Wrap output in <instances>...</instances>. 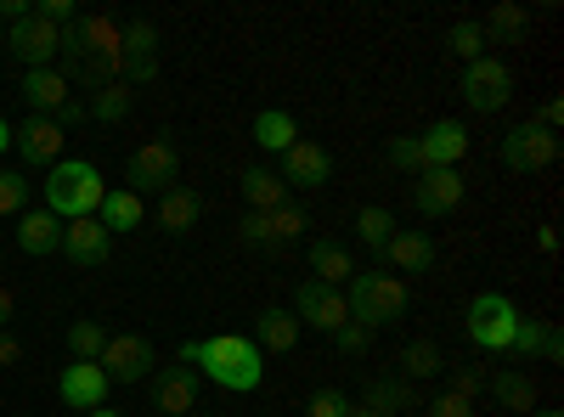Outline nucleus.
<instances>
[{"label":"nucleus","instance_id":"nucleus-1","mask_svg":"<svg viewBox=\"0 0 564 417\" xmlns=\"http://www.w3.org/2000/svg\"><path fill=\"white\" fill-rule=\"evenodd\" d=\"M181 361H193L204 378H215L220 389H238V395L265 378L260 344L243 339V333H215V339H198V344H181Z\"/></svg>","mask_w":564,"mask_h":417},{"label":"nucleus","instance_id":"nucleus-2","mask_svg":"<svg viewBox=\"0 0 564 417\" xmlns=\"http://www.w3.org/2000/svg\"><path fill=\"white\" fill-rule=\"evenodd\" d=\"M108 198V180L97 164H85V158H63L52 164V175H45V209H52L57 220H85V215H97Z\"/></svg>","mask_w":564,"mask_h":417},{"label":"nucleus","instance_id":"nucleus-3","mask_svg":"<svg viewBox=\"0 0 564 417\" xmlns=\"http://www.w3.org/2000/svg\"><path fill=\"white\" fill-rule=\"evenodd\" d=\"M350 316L361 321V328H384V321H395L406 310V288L401 276H384V271H356L350 276V294H345Z\"/></svg>","mask_w":564,"mask_h":417},{"label":"nucleus","instance_id":"nucleus-4","mask_svg":"<svg viewBox=\"0 0 564 417\" xmlns=\"http://www.w3.org/2000/svg\"><path fill=\"white\" fill-rule=\"evenodd\" d=\"M513 333H520V310H513V299L480 294L475 305H468V344H475V350L508 355L513 350Z\"/></svg>","mask_w":564,"mask_h":417},{"label":"nucleus","instance_id":"nucleus-5","mask_svg":"<svg viewBox=\"0 0 564 417\" xmlns=\"http://www.w3.org/2000/svg\"><path fill=\"white\" fill-rule=\"evenodd\" d=\"M68 29L74 23H57V18H45V12H29L12 23L7 45L29 63V68H52V57H63V45H68Z\"/></svg>","mask_w":564,"mask_h":417},{"label":"nucleus","instance_id":"nucleus-6","mask_svg":"<svg viewBox=\"0 0 564 417\" xmlns=\"http://www.w3.org/2000/svg\"><path fill=\"white\" fill-rule=\"evenodd\" d=\"M153 361H159V350L141 339V333H108V350L97 355L108 384H141V378L153 373Z\"/></svg>","mask_w":564,"mask_h":417},{"label":"nucleus","instance_id":"nucleus-7","mask_svg":"<svg viewBox=\"0 0 564 417\" xmlns=\"http://www.w3.org/2000/svg\"><path fill=\"white\" fill-rule=\"evenodd\" d=\"M175 169H181V158H175L170 142H141V147L130 153L124 180H130L135 198H148V193H170V187H175Z\"/></svg>","mask_w":564,"mask_h":417},{"label":"nucleus","instance_id":"nucleus-8","mask_svg":"<svg viewBox=\"0 0 564 417\" xmlns=\"http://www.w3.org/2000/svg\"><path fill=\"white\" fill-rule=\"evenodd\" d=\"M238 238L249 243V249H265V254H276V249H289V243H300L305 238V209H271V215H243V226H238Z\"/></svg>","mask_w":564,"mask_h":417},{"label":"nucleus","instance_id":"nucleus-9","mask_svg":"<svg viewBox=\"0 0 564 417\" xmlns=\"http://www.w3.org/2000/svg\"><path fill=\"white\" fill-rule=\"evenodd\" d=\"M23 97H29V108L40 113V119H57V124H68L79 108H74V85H68V74L63 68H29L23 74Z\"/></svg>","mask_w":564,"mask_h":417},{"label":"nucleus","instance_id":"nucleus-10","mask_svg":"<svg viewBox=\"0 0 564 417\" xmlns=\"http://www.w3.org/2000/svg\"><path fill=\"white\" fill-rule=\"evenodd\" d=\"M508 97H513V74H508V63H497V57L468 63V74H463V102H468V108H475V113H497Z\"/></svg>","mask_w":564,"mask_h":417},{"label":"nucleus","instance_id":"nucleus-11","mask_svg":"<svg viewBox=\"0 0 564 417\" xmlns=\"http://www.w3.org/2000/svg\"><path fill=\"white\" fill-rule=\"evenodd\" d=\"M558 158V135H547L542 124H520V130H508L502 135V164L508 169H520V175H536Z\"/></svg>","mask_w":564,"mask_h":417},{"label":"nucleus","instance_id":"nucleus-12","mask_svg":"<svg viewBox=\"0 0 564 417\" xmlns=\"http://www.w3.org/2000/svg\"><path fill=\"white\" fill-rule=\"evenodd\" d=\"M294 316L305 321V328H316V333H339L345 321H350V305H345V294H339V288L300 283V294H294Z\"/></svg>","mask_w":564,"mask_h":417},{"label":"nucleus","instance_id":"nucleus-13","mask_svg":"<svg viewBox=\"0 0 564 417\" xmlns=\"http://www.w3.org/2000/svg\"><path fill=\"white\" fill-rule=\"evenodd\" d=\"M119 63H124V68H119L124 85H148V79L159 74V29H153L148 18L124 23V57H119Z\"/></svg>","mask_w":564,"mask_h":417},{"label":"nucleus","instance_id":"nucleus-14","mask_svg":"<svg viewBox=\"0 0 564 417\" xmlns=\"http://www.w3.org/2000/svg\"><path fill=\"white\" fill-rule=\"evenodd\" d=\"M63 142H68V124L40 119V113H29V124L12 130V147H18L29 164H63Z\"/></svg>","mask_w":564,"mask_h":417},{"label":"nucleus","instance_id":"nucleus-15","mask_svg":"<svg viewBox=\"0 0 564 417\" xmlns=\"http://www.w3.org/2000/svg\"><path fill=\"white\" fill-rule=\"evenodd\" d=\"M463 193H468V180L457 169H423L412 187V204H417V215H452L463 204Z\"/></svg>","mask_w":564,"mask_h":417},{"label":"nucleus","instance_id":"nucleus-16","mask_svg":"<svg viewBox=\"0 0 564 417\" xmlns=\"http://www.w3.org/2000/svg\"><path fill=\"white\" fill-rule=\"evenodd\" d=\"M417 153H423V169H457L468 153V130L457 119H441L417 135Z\"/></svg>","mask_w":564,"mask_h":417},{"label":"nucleus","instance_id":"nucleus-17","mask_svg":"<svg viewBox=\"0 0 564 417\" xmlns=\"http://www.w3.org/2000/svg\"><path fill=\"white\" fill-rule=\"evenodd\" d=\"M108 249H113V238H108V226H102L97 215H85V220H63V254H68L74 265H102V260H108Z\"/></svg>","mask_w":564,"mask_h":417},{"label":"nucleus","instance_id":"nucleus-18","mask_svg":"<svg viewBox=\"0 0 564 417\" xmlns=\"http://www.w3.org/2000/svg\"><path fill=\"white\" fill-rule=\"evenodd\" d=\"M57 389H63V400L68 406H85V411H97L102 400H108V373H102V366L97 361H68L63 366V378H57Z\"/></svg>","mask_w":564,"mask_h":417},{"label":"nucleus","instance_id":"nucleus-19","mask_svg":"<svg viewBox=\"0 0 564 417\" xmlns=\"http://www.w3.org/2000/svg\"><path fill=\"white\" fill-rule=\"evenodd\" d=\"M379 254H384V265H395V271H435V260H441V249H435L430 231H395Z\"/></svg>","mask_w":564,"mask_h":417},{"label":"nucleus","instance_id":"nucleus-20","mask_svg":"<svg viewBox=\"0 0 564 417\" xmlns=\"http://www.w3.org/2000/svg\"><path fill=\"white\" fill-rule=\"evenodd\" d=\"M334 175V164H327V153L316 147V142H294L289 153H282V180H289V187H322V180Z\"/></svg>","mask_w":564,"mask_h":417},{"label":"nucleus","instance_id":"nucleus-21","mask_svg":"<svg viewBox=\"0 0 564 417\" xmlns=\"http://www.w3.org/2000/svg\"><path fill=\"white\" fill-rule=\"evenodd\" d=\"M18 249L23 254H57L63 249V220L52 209H23L18 215Z\"/></svg>","mask_w":564,"mask_h":417},{"label":"nucleus","instance_id":"nucleus-22","mask_svg":"<svg viewBox=\"0 0 564 417\" xmlns=\"http://www.w3.org/2000/svg\"><path fill=\"white\" fill-rule=\"evenodd\" d=\"M198 406V378H193V366L175 361L170 373L159 378V411L164 417H181V411H193Z\"/></svg>","mask_w":564,"mask_h":417},{"label":"nucleus","instance_id":"nucleus-23","mask_svg":"<svg viewBox=\"0 0 564 417\" xmlns=\"http://www.w3.org/2000/svg\"><path fill=\"white\" fill-rule=\"evenodd\" d=\"M243 198H249V215L289 209V180L271 175V169H243Z\"/></svg>","mask_w":564,"mask_h":417},{"label":"nucleus","instance_id":"nucleus-24","mask_svg":"<svg viewBox=\"0 0 564 417\" xmlns=\"http://www.w3.org/2000/svg\"><path fill=\"white\" fill-rule=\"evenodd\" d=\"M311 271H316L311 283H322V288H345L356 265H350V254H345L334 238H316V243H311Z\"/></svg>","mask_w":564,"mask_h":417},{"label":"nucleus","instance_id":"nucleus-25","mask_svg":"<svg viewBox=\"0 0 564 417\" xmlns=\"http://www.w3.org/2000/svg\"><path fill=\"white\" fill-rule=\"evenodd\" d=\"M198 215H204V198H198L193 187H170V193L159 198V226L175 231V238H181V231H193Z\"/></svg>","mask_w":564,"mask_h":417},{"label":"nucleus","instance_id":"nucleus-26","mask_svg":"<svg viewBox=\"0 0 564 417\" xmlns=\"http://www.w3.org/2000/svg\"><path fill=\"white\" fill-rule=\"evenodd\" d=\"M97 220L108 226V238H113V231H135L141 220H148V204H141L130 187H119V193H108V198H102Z\"/></svg>","mask_w":564,"mask_h":417},{"label":"nucleus","instance_id":"nucleus-27","mask_svg":"<svg viewBox=\"0 0 564 417\" xmlns=\"http://www.w3.org/2000/svg\"><path fill=\"white\" fill-rule=\"evenodd\" d=\"M254 142H260L265 153H289V147L300 142V124H294V113H282V108H265V113L254 119Z\"/></svg>","mask_w":564,"mask_h":417},{"label":"nucleus","instance_id":"nucleus-28","mask_svg":"<svg viewBox=\"0 0 564 417\" xmlns=\"http://www.w3.org/2000/svg\"><path fill=\"white\" fill-rule=\"evenodd\" d=\"M300 344V316L294 310H260V350H271V355H282V350H294Z\"/></svg>","mask_w":564,"mask_h":417},{"label":"nucleus","instance_id":"nucleus-29","mask_svg":"<svg viewBox=\"0 0 564 417\" xmlns=\"http://www.w3.org/2000/svg\"><path fill=\"white\" fill-rule=\"evenodd\" d=\"M491 395H497V406H508V411H536V378L531 373H491Z\"/></svg>","mask_w":564,"mask_h":417},{"label":"nucleus","instance_id":"nucleus-30","mask_svg":"<svg viewBox=\"0 0 564 417\" xmlns=\"http://www.w3.org/2000/svg\"><path fill=\"white\" fill-rule=\"evenodd\" d=\"M513 350L520 355H542V361H558L564 355V344H558V328H547V321H525L520 316V333H513Z\"/></svg>","mask_w":564,"mask_h":417},{"label":"nucleus","instance_id":"nucleus-31","mask_svg":"<svg viewBox=\"0 0 564 417\" xmlns=\"http://www.w3.org/2000/svg\"><path fill=\"white\" fill-rule=\"evenodd\" d=\"M395 361H401V373H406V378H430V373H446V366H452L446 350H441L435 339H412Z\"/></svg>","mask_w":564,"mask_h":417},{"label":"nucleus","instance_id":"nucleus-32","mask_svg":"<svg viewBox=\"0 0 564 417\" xmlns=\"http://www.w3.org/2000/svg\"><path fill=\"white\" fill-rule=\"evenodd\" d=\"M356 238H361L367 249H384V243L395 238V215H390L384 204H367V209L356 215Z\"/></svg>","mask_w":564,"mask_h":417},{"label":"nucleus","instance_id":"nucleus-33","mask_svg":"<svg viewBox=\"0 0 564 417\" xmlns=\"http://www.w3.org/2000/svg\"><path fill=\"white\" fill-rule=\"evenodd\" d=\"M135 108V85H124V79H113V85H102L97 97H90V113H97L102 124H113V119H124Z\"/></svg>","mask_w":564,"mask_h":417},{"label":"nucleus","instance_id":"nucleus-34","mask_svg":"<svg viewBox=\"0 0 564 417\" xmlns=\"http://www.w3.org/2000/svg\"><path fill=\"white\" fill-rule=\"evenodd\" d=\"M361 406H372V411L390 417V406H395V411H401V406H417V389H412V378H379V384L367 389Z\"/></svg>","mask_w":564,"mask_h":417},{"label":"nucleus","instance_id":"nucleus-35","mask_svg":"<svg viewBox=\"0 0 564 417\" xmlns=\"http://www.w3.org/2000/svg\"><path fill=\"white\" fill-rule=\"evenodd\" d=\"M446 52L463 57V63H480L486 57V29L480 23H452L446 29Z\"/></svg>","mask_w":564,"mask_h":417},{"label":"nucleus","instance_id":"nucleus-36","mask_svg":"<svg viewBox=\"0 0 564 417\" xmlns=\"http://www.w3.org/2000/svg\"><path fill=\"white\" fill-rule=\"evenodd\" d=\"M68 350H74V361H97L108 350V328H102V321H74V328H68Z\"/></svg>","mask_w":564,"mask_h":417},{"label":"nucleus","instance_id":"nucleus-37","mask_svg":"<svg viewBox=\"0 0 564 417\" xmlns=\"http://www.w3.org/2000/svg\"><path fill=\"white\" fill-rule=\"evenodd\" d=\"M29 187H34V180H29L23 169H0V215H23Z\"/></svg>","mask_w":564,"mask_h":417},{"label":"nucleus","instance_id":"nucleus-38","mask_svg":"<svg viewBox=\"0 0 564 417\" xmlns=\"http://www.w3.org/2000/svg\"><path fill=\"white\" fill-rule=\"evenodd\" d=\"M390 164L406 175H423V153H417V135H395L390 142Z\"/></svg>","mask_w":564,"mask_h":417},{"label":"nucleus","instance_id":"nucleus-39","mask_svg":"<svg viewBox=\"0 0 564 417\" xmlns=\"http://www.w3.org/2000/svg\"><path fill=\"white\" fill-rule=\"evenodd\" d=\"M334 339H339V350H345V355H367V350H372V328H361L356 316L345 321V328H339Z\"/></svg>","mask_w":564,"mask_h":417},{"label":"nucleus","instance_id":"nucleus-40","mask_svg":"<svg viewBox=\"0 0 564 417\" xmlns=\"http://www.w3.org/2000/svg\"><path fill=\"white\" fill-rule=\"evenodd\" d=\"M480 29H486V40H491V34H520V29H525V12H520V7H497Z\"/></svg>","mask_w":564,"mask_h":417},{"label":"nucleus","instance_id":"nucleus-41","mask_svg":"<svg viewBox=\"0 0 564 417\" xmlns=\"http://www.w3.org/2000/svg\"><path fill=\"white\" fill-rule=\"evenodd\" d=\"M345 411H350V400L339 389H316L311 395V417H345Z\"/></svg>","mask_w":564,"mask_h":417},{"label":"nucleus","instance_id":"nucleus-42","mask_svg":"<svg viewBox=\"0 0 564 417\" xmlns=\"http://www.w3.org/2000/svg\"><path fill=\"white\" fill-rule=\"evenodd\" d=\"M430 417H475V400H463V395H452V389H446V395H435V400H430Z\"/></svg>","mask_w":564,"mask_h":417},{"label":"nucleus","instance_id":"nucleus-43","mask_svg":"<svg viewBox=\"0 0 564 417\" xmlns=\"http://www.w3.org/2000/svg\"><path fill=\"white\" fill-rule=\"evenodd\" d=\"M452 395L475 400V395H480V378H475V373H457V366H452Z\"/></svg>","mask_w":564,"mask_h":417},{"label":"nucleus","instance_id":"nucleus-44","mask_svg":"<svg viewBox=\"0 0 564 417\" xmlns=\"http://www.w3.org/2000/svg\"><path fill=\"white\" fill-rule=\"evenodd\" d=\"M558 119H564V102H558V97H547V102H542V119H536V124H542L547 135H558Z\"/></svg>","mask_w":564,"mask_h":417},{"label":"nucleus","instance_id":"nucleus-45","mask_svg":"<svg viewBox=\"0 0 564 417\" xmlns=\"http://www.w3.org/2000/svg\"><path fill=\"white\" fill-rule=\"evenodd\" d=\"M12 316H18V294L0 283V333H7V321H12Z\"/></svg>","mask_w":564,"mask_h":417},{"label":"nucleus","instance_id":"nucleus-46","mask_svg":"<svg viewBox=\"0 0 564 417\" xmlns=\"http://www.w3.org/2000/svg\"><path fill=\"white\" fill-rule=\"evenodd\" d=\"M18 355H23V344H18L12 333H0V366H12Z\"/></svg>","mask_w":564,"mask_h":417},{"label":"nucleus","instance_id":"nucleus-47","mask_svg":"<svg viewBox=\"0 0 564 417\" xmlns=\"http://www.w3.org/2000/svg\"><path fill=\"white\" fill-rule=\"evenodd\" d=\"M536 249H542V254H558V231H553V226L536 231Z\"/></svg>","mask_w":564,"mask_h":417},{"label":"nucleus","instance_id":"nucleus-48","mask_svg":"<svg viewBox=\"0 0 564 417\" xmlns=\"http://www.w3.org/2000/svg\"><path fill=\"white\" fill-rule=\"evenodd\" d=\"M7 147H12V124H7V119H0V153H7Z\"/></svg>","mask_w":564,"mask_h":417},{"label":"nucleus","instance_id":"nucleus-49","mask_svg":"<svg viewBox=\"0 0 564 417\" xmlns=\"http://www.w3.org/2000/svg\"><path fill=\"white\" fill-rule=\"evenodd\" d=\"M345 417H384V411H372V406H350Z\"/></svg>","mask_w":564,"mask_h":417},{"label":"nucleus","instance_id":"nucleus-50","mask_svg":"<svg viewBox=\"0 0 564 417\" xmlns=\"http://www.w3.org/2000/svg\"><path fill=\"white\" fill-rule=\"evenodd\" d=\"M85 417H119V411H108V406H97V411H85Z\"/></svg>","mask_w":564,"mask_h":417},{"label":"nucleus","instance_id":"nucleus-51","mask_svg":"<svg viewBox=\"0 0 564 417\" xmlns=\"http://www.w3.org/2000/svg\"><path fill=\"white\" fill-rule=\"evenodd\" d=\"M531 417H558V411H553V406H542V411H531Z\"/></svg>","mask_w":564,"mask_h":417},{"label":"nucleus","instance_id":"nucleus-52","mask_svg":"<svg viewBox=\"0 0 564 417\" xmlns=\"http://www.w3.org/2000/svg\"><path fill=\"white\" fill-rule=\"evenodd\" d=\"M0 45H7V23H0Z\"/></svg>","mask_w":564,"mask_h":417}]
</instances>
